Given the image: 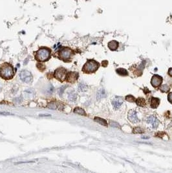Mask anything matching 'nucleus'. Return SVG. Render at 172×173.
Listing matches in <instances>:
<instances>
[{
  "mask_svg": "<svg viewBox=\"0 0 172 173\" xmlns=\"http://www.w3.org/2000/svg\"><path fill=\"white\" fill-rule=\"evenodd\" d=\"M15 75L14 70L12 65L4 63L0 66V76L5 80L12 79Z\"/></svg>",
  "mask_w": 172,
  "mask_h": 173,
  "instance_id": "f257e3e1",
  "label": "nucleus"
},
{
  "mask_svg": "<svg viewBox=\"0 0 172 173\" xmlns=\"http://www.w3.org/2000/svg\"><path fill=\"white\" fill-rule=\"evenodd\" d=\"M51 57V51L47 47L40 48L35 53V59L38 62H46Z\"/></svg>",
  "mask_w": 172,
  "mask_h": 173,
  "instance_id": "f03ea898",
  "label": "nucleus"
},
{
  "mask_svg": "<svg viewBox=\"0 0 172 173\" xmlns=\"http://www.w3.org/2000/svg\"><path fill=\"white\" fill-rule=\"evenodd\" d=\"M100 66V64L94 60H89L83 66L82 70L85 73H92L95 72Z\"/></svg>",
  "mask_w": 172,
  "mask_h": 173,
  "instance_id": "7ed1b4c3",
  "label": "nucleus"
},
{
  "mask_svg": "<svg viewBox=\"0 0 172 173\" xmlns=\"http://www.w3.org/2000/svg\"><path fill=\"white\" fill-rule=\"evenodd\" d=\"M73 53V51L71 50L70 48L63 47L62 49H61L59 51L58 55H59L60 59H61L63 60L67 61L71 58Z\"/></svg>",
  "mask_w": 172,
  "mask_h": 173,
  "instance_id": "20e7f679",
  "label": "nucleus"
},
{
  "mask_svg": "<svg viewBox=\"0 0 172 173\" xmlns=\"http://www.w3.org/2000/svg\"><path fill=\"white\" fill-rule=\"evenodd\" d=\"M67 75V70L64 67H60L54 71V77L60 81L63 82L65 80Z\"/></svg>",
  "mask_w": 172,
  "mask_h": 173,
  "instance_id": "39448f33",
  "label": "nucleus"
},
{
  "mask_svg": "<svg viewBox=\"0 0 172 173\" xmlns=\"http://www.w3.org/2000/svg\"><path fill=\"white\" fill-rule=\"evenodd\" d=\"M19 78L20 79L24 82L26 83H30L32 81V76L31 72L27 71V70H23L21 71L19 73Z\"/></svg>",
  "mask_w": 172,
  "mask_h": 173,
  "instance_id": "423d86ee",
  "label": "nucleus"
},
{
  "mask_svg": "<svg viewBox=\"0 0 172 173\" xmlns=\"http://www.w3.org/2000/svg\"><path fill=\"white\" fill-rule=\"evenodd\" d=\"M78 78V73L77 72H69L68 73H67L66 75V78L65 80L68 82L70 83H74Z\"/></svg>",
  "mask_w": 172,
  "mask_h": 173,
  "instance_id": "0eeeda50",
  "label": "nucleus"
},
{
  "mask_svg": "<svg viewBox=\"0 0 172 173\" xmlns=\"http://www.w3.org/2000/svg\"><path fill=\"white\" fill-rule=\"evenodd\" d=\"M162 82V78L158 75H154L153 77L151 79V85L153 86L155 88L159 87L161 85Z\"/></svg>",
  "mask_w": 172,
  "mask_h": 173,
  "instance_id": "6e6552de",
  "label": "nucleus"
},
{
  "mask_svg": "<svg viewBox=\"0 0 172 173\" xmlns=\"http://www.w3.org/2000/svg\"><path fill=\"white\" fill-rule=\"evenodd\" d=\"M128 119L129 120L133 123H138L139 121L136 112L134 110H131L128 113Z\"/></svg>",
  "mask_w": 172,
  "mask_h": 173,
  "instance_id": "1a4fd4ad",
  "label": "nucleus"
},
{
  "mask_svg": "<svg viewBox=\"0 0 172 173\" xmlns=\"http://www.w3.org/2000/svg\"><path fill=\"white\" fill-rule=\"evenodd\" d=\"M122 103V99L121 98V97H116L112 101V104L115 110H117V109L119 108Z\"/></svg>",
  "mask_w": 172,
  "mask_h": 173,
  "instance_id": "9d476101",
  "label": "nucleus"
},
{
  "mask_svg": "<svg viewBox=\"0 0 172 173\" xmlns=\"http://www.w3.org/2000/svg\"><path fill=\"white\" fill-rule=\"evenodd\" d=\"M147 122L151 125V126L153 128H157L159 125V121L154 116H150V117H148L147 118Z\"/></svg>",
  "mask_w": 172,
  "mask_h": 173,
  "instance_id": "9b49d317",
  "label": "nucleus"
},
{
  "mask_svg": "<svg viewBox=\"0 0 172 173\" xmlns=\"http://www.w3.org/2000/svg\"><path fill=\"white\" fill-rule=\"evenodd\" d=\"M118 47V43L115 40H113L108 44V47L111 51H115L117 49Z\"/></svg>",
  "mask_w": 172,
  "mask_h": 173,
  "instance_id": "f8f14e48",
  "label": "nucleus"
},
{
  "mask_svg": "<svg viewBox=\"0 0 172 173\" xmlns=\"http://www.w3.org/2000/svg\"><path fill=\"white\" fill-rule=\"evenodd\" d=\"M160 100L159 99L152 97L151 99V107L152 108H157L158 106L159 105Z\"/></svg>",
  "mask_w": 172,
  "mask_h": 173,
  "instance_id": "ddd939ff",
  "label": "nucleus"
},
{
  "mask_svg": "<svg viewBox=\"0 0 172 173\" xmlns=\"http://www.w3.org/2000/svg\"><path fill=\"white\" fill-rule=\"evenodd\" d=\"M106 97V92L104 89H101L98 91L96 93V98L97 99H100L104 98Z\"/></svg>",
  "mask_w": 172,
  "mask_h": 173,
  "instance_id": "4468645a",
  "label": "nucleus"
},
{
  "mask_svg": "<svg viewBox=\"0 0 172 173\" xmlns=\"http://www.w3.org/2000/svg\"><path fill=\"white\" fill-rule=\"evenodd\" d=\"M135 102H136V103H137V104L138 106L142 107L145 106L146 104L145 99L143 98H138L137 100H136Z\"/></svg>",
  "mask_w": 172,
  "mask_h": 173,
  "instance_id": "2eb2a0df",
  "label": "nucleus"
},
{
  "mask_svg": "<svg viewBox=\"0 0 172 173\" xmlns=\"http://www.w3.org/2000/svg\"><path fill=\"white\" fill-rule=\"evenodd\" d=\"M94 120H95L96 122L100 123V124L102 125L106 126H108V123H107V121H106L105 119H102V118H100V117H95V118L94 119Z\"/></svg>",
  "mask_w": 172,
  "mask_h": 173,
  "instance_id": "dca6fc26",
  "label": "nucleus"
},
{
  "mask_svg": "<svg viewBox=\"0 0 172 173\" xmlns=\"http://www.w3.org/2000/svg\"><path fill=\"white\" fill-rule=\"evenodd\" d=\"M116 71L118 75H122V76H127V75H128V73H127V70H126L124 68H118V69H116Z\"/></svg>",
  "mask_w": 172,
  "mask_h": 173,
  "instance_id": "f3484780",
  "label": "nucleus"
},
{
  "mask_svg": "<svg viewBox=\"0 0 172 173\" xmlns=\"http://www.w3.org/2000/svg\"><path fill=\"white\" fill-rule=\"evenodd\" d=\"M74 112L76 113H78V114L82 115H86L85 111L83 110L82 108H75Z\"/></svg>",
  "mask_w": 172,
  "mask_h": 173,
  "instance_id": "a211bd4d",
  "label": "nucleus"
},
{
  "mask_svg": "<svg viewBox=\"0 0 172 173\" xmlns=\"http://www.w3.org/2000/svg\"><path fill=\"white\" fill-rule=\"evenodd\" d=\"M78 90L80 92H85L87 90V86L85 84L80 83L78 86Z\"/></svg>",
  "mask_w": 172,
  "mask_h": 173,
  "instance_id": "6ab92c4d",
  "label": "nucleus"
},
{
  "mask_svg": "<svg viewBox=\"0 0 172 173\" xmlns=\"http://www.w3.org/2000/svg\"><path fill=\"white\" fill-rule=\"evenodd\" d=\"M69 99L70 100V101H75L77 99V95L75 93H70L69 95Z\"/></svg>",
  "mask_w": 172,
  "mask_h": 173,
  "instance_id": "aec40b11",
  "label": "nucleus"
},
{
  "mask_svg": "<svg viewBox=\"0 0 172 173\" xmlns=\"http://www.w3.org/2000/svg\"><path fill=\"white\" fill-rule=\"evenodd\" d=\"M126 100H127L128 102H135V101H136V99H135V97H134L133 95H131L126 97Z\"/></svg>",
  "mask_w": 172,
  "mask_h": 173,
  "instance_id": "412c9836",
  "label": "nucleus"
},
{
  "mask_svg": "<svg viewBox=\"0 0 172 173\" xmlns=\"http://www.w3.org/2000/svg\"><path fill=\"white\" fill-rule=\"evenodd\" d=\"M54 87H53L52 85H50L49 86V88H48L47 90V91H46V93L47 94H49V95H50V94H52V93L54 92Z\"/></svg>",
  "mask_w": 172,
  "mask_h": 173,
  "instance_id": "4be33fe9",
  "label": "nucleus"
},
{
  "mask_svg": "<svg viewBox=\"0 0 172 173\" xmlns=\"http://www.w3.org/2000/svg\"><path fill=\"white\" fill-rule=\"evenodd\" d=\"M160 90L162 92H168L170 90V88H169V86L168 85L164 84V85L162 86V87L160 88Z\"/></svg>",
  "mask_w": 172,
  "mask_h": 173,
  "instance_id": "5701e85b",
  "label": "nucleus"
},
{
  "mask_svg": "<svg viewBox=\"0 0 172 173\" xmlns=\"http://www.w3.org/2000/svg\"><path fill=\"white\" fill-rule=\"evenodd\" d=\"M48 107L51 109H54V110H55V109H56V108H57V106H56V104H55L54 102H51V103L48 104Z\"/></svg>",
  "mask_w": 172,
  "mask_h": 173,
  "instance_id": "b1692460",
  "label": "nucleus"
},
{
  "mask_svg": "<svg viewBox=\"0 0 172 173\" xmlns=\"http://www.w3.org/2000/svg\"><path fill=\"white\" fill-rule=\"evenodd\" d=\"M25 93H27V95H33L34 93V90H32V89H30V90H27L25 92Z\"/></svg>",
  "mask_w": 172,
  "mask_h": 173,
  "instance_id": "393cba45",
  "label": "nucleus"
},
{
  "mask_svg": "<svg viewBox=\"0 0 172 173\" xmlns=\"http://www.w3.org/2000/svg\"><path fill=\"white\" fill-rule=\"evenodd\" d=\"M133 132L134 133H142V130L140 128H134V130H133Z\"/></svg>",
  "mask_w": 172,
  "mask_h": 173,
  "instance_id": "a878e982",
  "label": "nucleus"
},
{
  "mask_svg": "<svg viewBox=\"0 0 172 173\" xmlns=\"http://www.w3.org/2000/svg\"><path fill=\"white\" fill-rule=\"evenodd\" d=\"M168 100H169V102L172 104V92H171V93H170L168 94Z\"/></svg>",
  "mask_w": 172,
  "mask_h": 173,
  "instance_id": "bb28decb",
  "label": "nucleus"
},
{
  "mask_svg": "<svg viewBox=\"0 0 172 173\" xmlns=\"http://www.w3.org/2000/svg\"><path fill=\"white\" fill-rule=\"evenodd\" d=\"M65 88H66V86H63L62 88H61L59 89V90H58V93H59V94H60V95H62V93L64 92V89Z\"/></svg>",
  "mask_w": 172,
  "mask_h": 173,
  "instance_id": "cd10ccee",
  "label": "nucleus"
},
{
  "mask_svg": "<svg viewBox=\"0 0 172 173\" xmlns=\"http://www.w3.org/2000/svg\"><path fill=\"white\" fill-rule=\"evenodd\" d=\"M168 75L172 77V68H170L168 70Z\"/></svg>",
  "mask_w": 172,
  "mask_h": 173,
  "instance_id": "c85d7f7f",
  "label": "nucleus"
},
{
  "mask_svg": "<svg viewBox=\"0 0 172 173\" xmlns=\"http://www.w3.org/2000/svg\"><path fill=\"white\" fill-rule=\"evenodd\" d=\"M0 114H2V115H11V113H8V112H0Z\"/></svg>",
  "mask_w": 172,
  "mask_h": 173,
  "instance_id": "c756f323",
  "label": "nucleus"
},
{
  "mask_svg": "<svg viewBox=\"0 0 172 173\" xmlns=\"http://www.w3.org/2000/svg\"><path fill=\"white\" fill-rule=\"evenodd\" d=\"M40 116H42V117H43V116H51V115H40Z\"/></svg>",
  "mask_w": 172,
  "mask_h": 173,
  "instance_id": "7c9ffc66",
  "label": "nucleus"
}]
</instances>
